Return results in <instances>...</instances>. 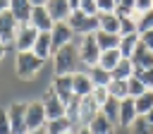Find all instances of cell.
Instances as JSON below:
<instances>
[{"label":"cell","mask_w":153,"mask_h":134,"mask_svg":"<svg viewBox=\"0 0 153 134\" xmlns=\"http://www.w3.org/2000/svg\"><path fill=\"white\" fill-rule=\"evenodd\" d=\"M53 72L57 74H74L76 72V62H79V53H76V43H67L65 48H60L57 53H53Z\"/></svg>","instance_id":"1"},{"label":"cell","mask_w":153,"mask_h":134,"mask_svg":"<svg viewBox=\"0 0 153 134\" xmlns=\"http://www.w3.org/2000/svg\"><path fill=\"white\" fill-rule=\"evenodd\" d=\"M43 60L41 57H36L31 50H26V53H17L14 55V72H17V77L19 79H33V77H38V72L43 69Z\"/></svg>","instance_id":"2"},{"label":"cell","mask_w":153,"mask_h":134,"mask_svg":"<svg viewBox=\"0 0 153 134\" xmlns=\"http://www.w3.org/2000/svg\"><path fill=\"white\" fill-rule=\"evenodd\" d=\"M69 29L74 31V36H88L98 31V14H86L81 10H74L67 19Z\"/></svg>","instance_id":"3"},{"label":"cell","mask_w":153,"mask_h":134,"mask_svg":"<svg viewBox=\"0 0 153 134\" xmlns=\"http://www.w3.org/2000/svg\"><path fill=\"white\" fill-rule=\"evenodd\" d=\"M76 53H79V62H84L88 69L96 67V65H98V57H100V48H98V43H96V34L79 36Z\"/></svg>","instance_id":"4"},{"label":"cell","mask_w":153,"mask_h":134,"mask_svg":"<svg viewBox=\"0 0 153 134\" xmlns=\"http://www.w3.org/2000/svg\"><path fill=\"white\" fill-rule=\"evenodd\" d=\"M7 117H10V127H12V134H26V103L22 100H14L7 105Z\"/></svg>","instance_id":"5"},{"label":"cell","mask_w":153,"mask_h":134,"mask_svg":"<svg viewBox=\"0 0 153 134\" xmlns=\"http://www.w3.org/2000/svg\"><path fill=\"white\" fill-rule=\"evenodd\" d=\"M50 91L67 105L72 98H74V89H72V74H53V81H50Z\"/></svg>","instance_id":"6"},{"label":"cell","mask_w":153,"mask_h":134,"mask_svg":"<svg viewBox=\"0 0 153 134\" xmlns=\"http://www.w3.org/2000/svg\"><path fill=\"white\" fill-rule=\"evenodd\" d=\"M41 103H43V110H45V117H48V122H53V120H62L65 117V110H67V105L48 89L45 93H43V98H41Z\"/></svg>","instance_id":"7"},{"label":"cell","mask_w":153,"mask_h":134,"mask_svg":"<svg viewBox=\"0 0 153 134\" xmlns=\"http://www.w3.org/2000/svg\"><path fill=\"white\" fill-rule=\"evenodd\" d=\"M36 38H38V31H36L31 24H19V29H17V38H14V50H17V53H26V50H31L33 43H36Z\"/></svg>","instance_id":"8"},{"label":"cell","mask_w":153,"mask_h":134,"mask_svg":"<svg viewBox=\"0 0 153 134\" xmlns=\"http://www.w3.org/2000/svg\"><path fill=\"white\" fill-rule=\"evenodd\" d=\"M48 124V117H45V110H43V103L41 100H31L26 103V129H41Z\"/></svg>","instance_id":"9"},{"label":"cell","mask_w":153,"mask_h":134,"mask_svg":"<svg viewBox=\"0 0 153 134\" xmlns=\"http://www.w3.org/2000/svg\"><path fill=\"white\" fill-rule=\"evenodd\" d=\"M17 29H19V24H17V19L12 17V12H10V10L2 12V14H0V41L5 43V48H7V45H14Z\"/></svg>","instance_id":"10"},{"label":"cell","mask_w":153,"mask_h":134,"mask_svg":"<svg viewBox=\"0 0 153 134\" xmlns=\"http://www.w3.org/2000/svg\"><path fill=\"white\" fill-rule=\"evenodd\" d=\"M50 41H53V53H57L60 48H65L67 43L74 41V31L69 29L67 22H57L53 26V31H50Z\"/></svg>","instance_id":"11"},{"label":"cell","mask_w":153,"mask_h":134,"mask_svg":"<svg viewBox=\"0 0 153 134\" xmlns=\"http://www.w3.org/2000/svg\"><path fill=\"white\" fill-rule=\"evenodd\" d=\"M29 24H31L38 34H50V31H53V26H55V22L50 19V14H48L45 5H43V7H33V10H31Z\"/></svg>","instance_id":"12"},{"label":"cell","mask_w":153,"mask_h":134,"mask_svg":"<svg viewBox=\"0 0 153 134\" xmlns=\"http://www.w3.org/2000/svg\"><path fill=\"white\" fill-rule=\"evenodd\" d=\"M72 89L76 98H86L93 93V81L88 77V72H74L72 74Z\"/></svg>","instance_id":"13"},{"label":"cell","mask_w":153,"mask_h":134,"mask_svg":"<svg viewBox=\"0 0 153 134\" xmlns=\"http://www.w3.org/2000/svg\"><path fill=\"white\" fill-rule=\"evenodd\" d=\"M98 112H100V108H98V103H96L91 96L81 98V100H79V129H81V127H88V122H91Z\"/></svg>","instance_id":"14"},{"label":"cell","mask_w":153,"mask_h":134,"mask_svg":"<svg viewBox=\"0 0 153 134\" xmlns=\"http://www.w3.org/2000/svg\"><path fill=\"white\" fill-rule=\"evenodd\" d=\"M45 10L50 14V19L57 24V22H67L69 14H72V7L67 0H45Z\"/></svg>","instance_id":"15"},{"label":"cell","mask_w":153,"mask_h":134,"mask_svg":"<svg viewBox=\"0 0 153 134\" xmlns=\"http://www.w3.org/2000/svg\"><path fill=\"white\" fill-rule=\"evenodd\" d=\"M131 67L134 69H151L153 67V53L141 43V38H139V45L131 55Z\"/></svg>","instance_id":"16"},{"label":"cell","mask_w":153,"mask_h":134,"mask_svg":"<svg viewBox=\"0 0 153 134\" xmlns=\"http://www.w3.org/2000/svg\"><path fill=\"white\" fill-rule=\"evenodd\" d=\"M31 10H33V5L29 0H10V12L17 19V24H29Z\"/></svg>","instance_id":"17"},{"label":"cell","mask_w":153,"mask_h":134,"mask_svg":"<svg viewBox=\"0 0 153 134\" xmlns=\"http://www.w3.org/2000/svg\"><path fill=\"white\" fill-rule=\"evenodd\" d=\"M31 53H33L36 57H41L43 62L50 60V57H53V41H50V34H38V38H36Z\"/></svg>","instance_id":"18"},{"label":"cell","mask_w":153,"mask_h":134,"mask_svg":"<svg viewBox=\"0 0 153 134\" xmlns=\"http://www.w3.org/2000/svg\"><path fill=\"white\" fill-rule=\"evenodd\" d=\"M98 31L120 34V17L115 12H98Z\"/></svg>","instance_id":"19"},{"label":"cell","mask_w":153,"mask_h":134,"mask_svg":"<svg viewBox=\"0 0 153 134\" xmlns=\"http://www.w3.org/2000/svg\"><path fill=\"white\" fill-rule=\"evenodd\" d=\"M120 34H105V31H96V43L100 48V53L105 50H117L120 48Z\"/></svg>","instance_id":"20"},{"label":"cell","mask_w":153,"mask_h":134,"mask_svg":"<svg viewBox=\"0 0 153 134\" xmlns=\"http://www.w3.org/2000/svg\"><path fill=\"white\" fill-rule=\"evenodd\" d=\"M88 129H91V134H115V124H112L103 112H98V115L88 122Z\"/></svg>","instance_id":"21"},{"label":"cell","mask_w":153,"mask_h":134,"mask_svg":"<svg viewBox=\"0 0 153 134\" xmlns=\"http://www.w3.org/2000/svg\"><path fill=\"white\" fill-rule=\"evenodd\" d=\"M134 120H136L134 98H124V100H120V124H122V127H131Z\"/></svg>","instance_id":"22"},{"label":"cell","mask_w":153,"mask_h":134,"mask_svg":"<svg viewBox=\"0 0 153 134\" xmlns=\"http://www.w3.org/2000/svg\"><path fill=\"white\" fill-rule=\"evenodd\" d=\"M136 45H139V34H131V36H122V38H120V48H117V50H120V55H122L124 60H131Z\"/></svg>","instance_id":"23"},{"label":"cell","mask_w":153,"mask_h":134,"mask_svg":"<svg viewBox=\"0 0 153 134\" xmlns=\"http://www.w3.org/2000/svg\"><path fill=\"white\" fill-rule=\"evenodd\" d=\"M110 77L112 79H117V81H127V79H131L134 77V67H131V60H120L117 62V67L110 72Z\"/></svg>","instance_id":"24"},{"label":"cell","mask_w":153,"mask_h":134,"mask_svg":"<svg viewBox=\"0 0 153 134\" xmlns=\"http://www.w3.org/2000/svg\"><path fill=\"white\" fill-rule=\"evenodd\" d=\"M100 112H103L112 124H120V100H117V98L110 96V98L100 105Z\"/></svg>","instance_id":"25"},{"label":"cell","mask_w":153,"mask_h":134,"mask_svg":"<svg viewBox=\"0 0 153 134\" xmlns=\"http://www.w3.org/2000/svg\"><path fill=\"white\" fill-rule=\"evenodd\" d=\"M134 110H136V115H148L153 110V91L151 89L143 91L139 98H134Z\"/></svg>","instance_id":"26"},{"label":"cell","mask_w":153,"mask_h":134,"mask_svg":"<svg viewBox=\"0 0 153 134\" xmlns=\"http://www.w3.org/2000/svg\"><path fill=\"white\" fill-rule=\"evenodd\" d=\"M120 60H122L120 50H105V53H100V57H98V67H103L105 72H112Z\"/></svg>","instance_id":"27"},{"label":"cell","mask_w":153,"mask_h":134,"mask_svg":"<svg viewBox=\"0 0 153 134\" xmlns=\"http://www.w3.org/2000/svg\"><path fill=\"white\" fill-rule=\"evenodd\" d=\"M88 77H91L93 86H108V84H110V79H112V77H110V72H105V69H103V67H98V65L88 69Z\"/></svg>","instance_id":"28"},{"label":"cell","mask_w":153,"mask_h":134,"mask_svg":"<svg viewBox=\"0 0 153 134\" xmlns=\"http://www.w3.org/2000/svg\"><path fill=\"white\" fill-rule=\"evenodd\" d=\"M108 93H110L112 98H117V100H124V98H129V91H127V81H117V79H110V84H108Z\"/></svg>","instance_id":"29"},{"label":"cell","mask_w":153,"mask_h":134,"mask_svg":"<svg viewBox=\"0 0 153 134\" xmlns=\"http://www.w3.org/2000/svg\"><path fill=\"white\" fill-rule=\"evenodd\" d=\"M136 31H139V36L146 34V31H153V10L136 17Z\"/></svg>","instance_id":"30"},{"label":"cell","mask_w":153,"mask_h":134,"mask_svg":"<svg viewBox=\"0 0 153 134\" xmlns=\"http://www.w3.org/2000/svg\"><path fill=\"white\" fill-rule=\"evenodd\" d=\"M129 132H131V134H153V127L148 124V120H146L143 115H136V120L131 122Z\"/></svg>","instance_id":"31"},{"label":"cell","mask_w":153,"mask_h":134,"mask_svg":"<svg viewBox=\"0 0 153 134\" xmlns=\"http://www.w3.org/2000/svg\"><path fill=\"white\" fill-rule=\"evenodd\" d=\"M131 34H139L136 31V19L134 17H122L120 19V36H131Z\"/></svg>","instance_id":"32"},{"label":"cell","mask_w":153,"mask_h":134,"mask_svg":"<svg viewBox=\"0 0 153 134\" xmlns=\"http://www.w3.org/2000/svg\"><path fill=\"white\" fill-rule=\"evenodd\" d=\"M127 91H129V98H139L143 91H148L143 84H141V79H136V77H131V79H127Z\"/></svg>","instance_id":"33"},{"label":"cell","mask_w":153,"mask_h":134,"mask_svg":"<svg viewBox=\"0 0 153 134\" xmlns=\"http://www.w3.org/2000/svg\"><path fill=\"white\" fill-rule=\"evenodd\" d=\"M45 129H48V134H62L65 129H72V124L67 122V117H62V120H53V122H48Z\"/></svg>","instance_id":"34"},{"label":"cell","mask_w":153,"mask_h":134,"mask_svg":"<svg viewBox=\"0 0 153 134\" xmlns=\"http://www.w3.org/2000/svg\"><path fill=\"white\" fill-rule=\"evenodd\" d=\"M134 77L141 79V84L146 89H153V67L151 69H134Z\"/></svg>","instance_id":"35"},{"label":"cell","mask_w":153,"mask_h":134,"mask_svg":"<svg viewBox=\"0 0 153 134\" xmlns=\"http://www.w3.org/2000/svg\"><path fill=\"white\" fill-rule=\"evenodd\" d=\"M91 98L98 103V108L110 98V93H108V86H93V93H91Z\"/></svg>","instance_id":"36"},{"label":"cell","mask_w":153,"mask_h":134,"mask_svg":"<svg viewBox=\"0 0 153 134\" xmlns=\"http://www.w3.org/2000/svg\"><path fill=\"white\" fill-rule=\"evenodd\" d=\"M0 134H12L10 117H7V108H0Z\"/></svg>","instance_id":"37"},{"label":"cell","mask_w":153,"mask_h":134,"mask_svg":"<svg viewBox=\"0 0 153 134\" xmlns=\"http://www.w3.org/2000/svg\"><path fill=\"white\" fill-rule=\"evenodd\" d=\"M153 10V0H134V12L136 14H143V12H151Z\"/></svg>","instance_id":"38"},{"label":"cell","mask_w":153,"mask_h":134,"mask_svg":"<svg viewBox=\"0 0 153 134\" xmlns=\"http://www.w3.org/2000/svg\"><path fill=\"white\" fill-rule=\"evenodd\" d=\"M117 0H96V10L98 12H115Z\"/></svg>","instance_id":"39"},{"label":"cell","mask_w":153,"mask_h":134,"mask_svg":"<svg viewBox=\"0 0 153 134\" xmlns=\"http://www.w3.org/2000/svg\"><path fill=\"white\" fill-rule=\"evenodd\" d=\"M139 38H141V43H143V45L153 53V31H146V34H141Z\"/></svg>","instance_id":"40"},{"label":"cell","mask_w":153,"mask_h":134,"mask_svg":"<svg viewBox=\"0 0 153 134\" xmlns=\"http://www.w3.org/2000/svg\"><path fill=\"white\" fill-rule=\"evenodd\" d=\"M10 10V0H0V14Z\"/></svg>","instance_id":"41"},{"label":"cell","mask_w":153,"mask_h":134,"mask_svg":"<svg viewBox=\"0 0 153 134\" xmlns=\"http://www.w3.org/2000/svg\"><path fill=\"white\" fill-rule=\"evenodd\" d=\"M26 134H48V129L41 127V129H31V132H26Z\"/></svg>","instance_id":"42"},{"label":"cell","mask_w":153,"mask_h":134,"mask_svg":"<svg viewBox=\"0 0 153 134\" xmlns=\"http://www.w3.org/2000/svg\"><path fill=\"white\" fill-rule=\"evenodd\" d=\"M67 2H69V7H72V12H74V10H79V0H67Z\"/></svg>","instance_id":"43"},{"label":"cell","mask_w":153,"mask_h":134,"mask_svg":"<svg viewBox=\"0 0 153 134\" xmlns=\"http://www.w3.org/2000/svg\"><path fill=\"white\" fill-rule=\"evenodd\" d=\"M29 2H31L33 7H43V5H45V0H29Z\"/></svg>","instance_id":"44"},{"label":"cell","mask_w":153,"mask_h":134,"mask_svg":"<svg viewBox=\"0 0 153 134\" xmlns=\"http://www.w3.org/2000/svg\"><path fill=\"white\" fill-rule=\"evenodd\" d=\"M74 132H76V134H91V129H88V127H81V129H74Z\"/></svg>","instance_id":"45"},{"label":"cell","mask_w":153,"mask_h":134,"mask_svg":"<svg viewBox=\"0 0 153 134\" xmlns=\"http://www.w3.org/2000/svg\"><path fill=\"white\" fill-rule=\"evenodd\" d=\"M5 50H7V48H5V43H2V41H0V60H2V57H5Z\"/></svg>","instance_id":"46"},{"label":"cell","mask_w":153,"mask_h":134,"mask_svg":"<svg viewBox=\"0 0 153 134\" xmlns=\"http://www.w3.org/2000/svg\"><path fill=\"white\" fill-rule=\"evenodd\" d=\"M62 134H76V132H74V129H65Z\"/></svg>","instance_id":"47"},{"label":"cell","mask_w":153,"mask_h":134,"mask_svg":"<svg viewBox=\"0 0 153 134\" xmlns=\"http://www.w3.org/2000/svg\"><path fill=\"white\" fill-rule=\"evenodd\" d=\"M151 91H153V89H151Z\"/></svg>","instance_id":"48"}]
</instances>
